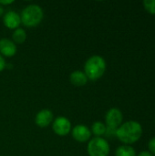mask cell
<instances>
[{"label": "cell", "mask_w": 155, "mask_h": 156, "mask_svg": "<svg viewBox=\"0 0 155 156\" xmlns=\"http://www.w3.org/2000/svg\"><path fill=\"white\" fill-rule=\"evenodd\" d=\"M143 134V127L136 121H128L122 123L116 132V137L124 144L130 145L141 138Z\"/></svg>", "instance_id": "obj_1"}, {"label": "cell", "mask_w": 155, "mask_h": 156, "mask_svg": "<svg viewBox=\"0 0 155 156\" xmlns=\"http://www.w3.org/2000/svg\"><path fill=\"white\" fill-rule=\"evenodd\" d=\"M106 61L103 57L94 55L89 58L84 65V73L88 80H97L100 79L106 70Z\"/></svg>", "instance_id": "obj_2"}, {"label": "cell", "mask_w": 155, "mask_h": 156, "mask_svg": "<svg viewBox=\"0 0 155 156\" xmlns=\"http://www.w3.org/2000/svg\"><path fill=\"white\" fill-rule=\"evenodd\" d=\"M43 9L41 6L35 4L26 5L20 15L21 23H23V25L27 27H34L39 25L43 19Z\"/></svg>", "instance_id": "obj_3"}, {"label": "cell", "mask_w": 155, "mask_h": 156, "mask_svg": "<svg viewBox=\"0 0 155 156\" xmlns=\"http://www.w3.org/2000/svg\"><path fill=\"white\" fill-rule=\"evenodd\" d=\"M87 151L90 156H108L111 148L106 139L102 137H95L90 140Z\"/></svg>", "instance_id": "obj_4"}, {"label": "cell", "mask_w": 155, "mask_h": 156, "mask_svg": "<svg viewBox=\"0 0 155 156\" xmlns=\"http://www.w3.org/2000/svg\"><path fill=\"white\" fill-rule=\"evenodd\" d=\"M52 129L56 134L59 136H65L71 132V123L66 117L59 116L54 120Z\"/></svg>", "instance_id": "obj_5"}, {"label": "cell", "mask_w": 155, "mask_h": 156, "mask_svg": "<svg viewBox=\"0 0 155 156\" xmlns=\"http://www.w3.org/2000/svg\"><path fill=\"white\" fill-rule=\"evenodd\" d=\"M123 115L120 109L111 108L110 109L105 116V122L108 127H112L118 129L122 124Z\"/></svg>", "instance_id": "obj_6"}, {"label": "cell", "mask_w": 155, "mask_h": 156, "mask_svg": "<svg viewBox=\"0 0 155 156\" xmlns=\"http://www.w3.org/2000/svg\"><path fill=\"white\" fill-rule=\"evenodd\" d=\"M71 133H72L73 138L79 143H85V142L89 141L90 139V136H91L90 130L89 129V127H87L84 124L76 125L72 129Z\"/></svg>", "instance_id": "obj_7"}, {"label": "cell", "mask_w": 155, "mask_h": 156, "mask_svg": "<svg viewBox=\"0 0 155 156\" xmlns=\"http://www.w3.org/2000/svg\"><path fill=\"white\" fill-rule=\"evenodd\" d=\"M53 119H54L53 112L50 110L44 109L37 113L35 117V122L37 126L44 128V127H48L53 122Z\"/></svg>", "instance_id": "obj_8"}, {"label": "cell", "mask_w": 155, "mask_h": 156, "mask_svg": "<svg viewBox=\"0 0 155 156\" xmlns=\"http://www.w3.org/2000/svg\"><path fill=\"white\" fill-rule=\"evenodd\" d=\"M3 22L7 28L16 29V28H18L19 25L21 24V17L18 13L10 10V11H7L4 15Z\"/></svg>", "instance_id": "obj_9"}, {"label": "cell", "mask_w": 155, "mask_h": 156, "mask_svg": "<svg viewBox=\"0 0 155 156\" xmlns=\"http://www.w3.org/2000/svg\"><path fill=\"white\" fill-rule=\"evenodd\" d=\"M16 53V45L9 38L0 39V54L5 57H13Z\"/></svg>", "instance_id": "obj_10"}, {"label": "cell", "mask_w": 155, "mask_h": 156, "mask_svg": "<svg viewBox=\"0 0 155 156\" xmlns=\"http://www.w3.org/2000/svg\"><path fill=\"white\" fill-rule=\"evenodd\" d=\"M70 82L77 87L84 86L88 82V78L86 74L81 70H75L69 76Z\"/></svg>", "instance_id": "obj_11"}, {"label": "cell", "mask_w": 155, "mask_h": 156, "mask_svg": "<svg viewBox=\"0 0 155 156\" xmlns=\"http://www.w3.org/2000/svg\"><path fill=\"white\" fill-rule=\"evenodd\" d=\"M115 156H136V152L133 147L123 144L116 149Z\"/></svg>", "instance_id": "obj_12"}, {"label": "cell", "mask_w": 155, "mask_h": 156, "mask_svg": "<svg viewBox=\"0 0 155 156\" xmlns=\"http://www.w3.org/2000/svg\"><path fill=\"white\" fill-rule=\"evenodd\" d=\"M12 38H13V41L15 42V44L16 43V44H23L26 39V33L23 28L18 27V28L14 30V32L12 34Z\"/></svg>", "instance_id": "obj_13"}, {"label": "cell", "mask_w": 155, "mask_h": 156, "mask_svg": "<svg viewBox=\"0 0 155 156\" xmlns=\"http://www.w3.org/2000/svg\"><path fill=\"white\" fill-rule=\"evenodd\" d=\"M106 131V125L101 122H95L91 126V133H93L96 137H101L104 135Z\"/></svg>", "instance_id": "obj_14"}, {"label": "cell", "mask_w": 155, "mask_h": 156, "mask_svg": "<svg viewBox=\"0 0 155 156\" xmlns=\"http://www.w3.org/2000/svg\"><path fill=\"white\" fill-rule=\"evenodd\" d=\"M143 4L147 12L152 15H155V0H144Z\"/></svg>", "instance_id": "obj_15"}, {"label": "cell", "mask_w": 155, "mask_h": 156, "mask_svg": "<svg viewBox=\"0 0 155 156\" xmlns=\"http://www.w3.org/2000/svg\"><path fill=\"white\" fill-rule=\"evenodd\" d=\"M116 132H117L116 128L106 126V131H105L104 135L108 138H113V137H116Z\"/></svg>", "instance_id": "obj_16"}, {"label": "cell", "mask_w": 155, "mask_h": 156, "mask_svg": "<svg viewBox=\"0 0 155 156\" xmlns=\"http://www.w3.org/2000/svg\"><path fill=\"white\" fill-rule=\"evenodd\" d=\"M148 148H149V151L152 154H154L155 155V137L152 138L149 143H148Z\"/></svg>", "instance_id": "obj_17"}, {"label": "cell", "mask_w": 155, "mask_h": 156, "mask_svg": "<svg viewBox=\"0 0 155 156\" xmlns=\"http://www.w3.org/2000/svg\"><path fill=\"white\" fill-rule=\"evenodd\" d=\"M6 64H5V60L4 58V57L0 54V71L4 70L5 68Z\"/></svg>", "instance_id": "obj_18"}, {"label": "cell", "mask_w": 155, "mask_h": 156, "mask_svg": "<svg viewBox=\"0 0 155 156\" xmlns=\"http://www.w3.org/2000/svg\"><path fill=\"white\" fill-rule=\"evenodd\" d=\"M13 3H14V0H0V5L2 6L6 5H10V4H13Z\"/></svg>", "instance_id": "obj_19"}, {"label": "cell", "mask_w": 155, "mask_h": 156, "mask_svg": "<svg viewBox=\"0 0 155 156\" xmlns=\"http://www.w3.org/2000/svg\"><path fill=\"white\" fill-rule=\"evenodd\" d=\"M137 156H153L150 152H148V151H143V152H141Z\"/></svg>", "instance_id": "obj_20"}, {"label": "cell", "mask_w": 155, "mask_h": 156, "mask_svg": "<svg viewBox=\"0 0 155 156\" xmlns=\"http://www.w3.org/2000/svg\"><path fill=\"white\" fill-rule=\"evenodd\" d=\"M3 15H4V6H2L0 5V16H3Z\"/></svg>", "instance_id": "obj_21"}, {"label": "cell", "mask_w": 155, "mask_h": 156, "mask_svg": "<svg viewBox=\"0 0 155 156\" xmlns=\"http://www.w3.org/2000/svg\"><path fill=\"white\" fill-rule=\"evenodd\" d=\"M0 156H2V155H0Z\"/></svg>", "instance_id": "obj_22"}]
</instances>
